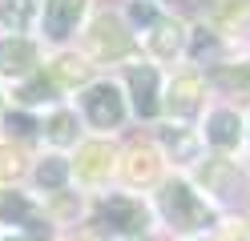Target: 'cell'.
<instances>
[{
  "label": "cell",
  "instance_id": "cell-28",
  "mask_svg": "<svg viewBox=\"0 0 250 241\" xmlns=\"http://www.w3.org/2000/svg\"><path fill=\"white\" fill-rule=\"evenodd\" d=\"M69 241H89V237H69Z\"/></svg>",
  "mask_w": 250,
  "mask_h": 241
},
{
  "label": "cell",
  "instance_id": "cell-22",
  "mask_svg": "<svg viewBox=\"0 0 250 241\" xmlns=\"http://www.w3.org/2000/svg\"><path fill=\"white\" fill-rule=\"evenodd\" d=\"M121 16H125V24L133 28V37H142V32H149L166 16V8H162V0H129Z\"/></svg>",
  "mask_w": 250,
  "mask_h": 241
},
{
  "label": "cell",
  "instance_id": "cell-26",
  "mask_svg": "<svg viewBox=\"0 0 250 241\" xmlns=\"http://www.w3.org/2000/svg\"><path fill=\"white\" fill-rule=\"evenodd\" d=\"M0 241H28V237H21V233H4Z\"/></svg>",
  "mask_w": 250,
  "mask_h": 241
},
{
  "label": "cell",
  "instance_id": "cell-29",
  "mask_svg": "<svg viewBox=\"0 0 250 241\" xmlns=\"http://www.w3.org/2000/svg\"><path fill=\"white\" fill-rule=\"evenodd\" d=\"M246 141H250V121H246Z\"/></svg>",
  "mask_w": 250,
  "mask_h": 241
},
{
  "label": "cell",
  "instance_id": "cell-7",
  "mask_svg": "<svg viewBox=\"0 0 250 241\" xmlns=\"http://www.w3.org/2000/svg\"><path fill=\"white\" fill-rule=\"evenodd\" d=\"M89 16V0H41L37 8V32L49 48H69V40L77 37V28Z\"/></svg>",
  "mask_w": 250,
  "mask_h": 241
},
{
  "label": "cell",
  "instance_id": "cell-10",
  "mask_svg": "<svg viewBox=\"0 0 250 241\" xmlns=\"http://www.w3.org/2000/svg\"><path fill=\"white\" fill-rule=\"evenodd\" d=\"M69 165H73V181L97 189V185L109 181V173L117 169V149H113L105 137H93V141H81V145H77V153L69 157Z\"/></svg>",
  "mask_w": 250,
  "mask_h": 241
},
{
  "label": "cell",
  "instance_id": "cell-25",
  "mask_svg": "<svg viewBox=\"0 0 250 241\" xmlns=\"http://www.w3.org/2000/svg\"><path fill=\"white\" fill-rule=\"evenodd\" d=\"M21 177V153L12 149V145H4V149H0V177Z\"/></svg>",
  "mask_w": 250,
  "mask_h": 241
},
{
  "label": "cell",
  "instance_id": "cell-2",
  "mask_svg": "<svg viewBox=\"0 0 250 241\" xmlns=\"http://www.w3.org/2000/svg\"><path fill=\"white\" fill-rule=\"evenodd\" d=\"M142 53L133 28L125 24L121 12H97L93 20L85 24V60L93 64H121V60H133Z\"/></svg>",
  "mask_w": 250,
  "mask_h": 241
},
{
  "label": "cell",
  "instance_id": "cell-1",
  "mask_svg": "<svg viewBox=\"0 0 250 241\" xmlns=\"http://www.w3.org/2000/svg\"><path fill=\"white\" fill-rule=\"evenodd\" d=\"M149 209H153V217L182 241L206 237L210 225H218V209L198 193V185L190 181V177H178V173L166 177V181H158V193H153Z\"/></svg>",
  "mask_w": 250,
  "mask_h": 241
},
{
  "label": "cell",
  "instance_id": "cell-21",
  "mask_svg": "<svg viewBox=\"0 0 250 241\" xmlns=\"http://www.w3.org/2000/svg\"><path fill=\"white\" fill-rule=\"evenodd\" d=\"M37 8L41 0H0V28L12 37H24L28 28H37Z\"/></svg>",
  "mask_w": 250,
  "mask_h": 241
},
{
  "label": "cell",
  "instance_id": "cell-15",
  "mask_svg": "<svg viewBox=\"0 0 250 241\" xmlns=\"http://www.w3.org/2000/svg\"><path fill=\"white\" fill-rule=\"evenodd\" d=\"M198 177H202L198 193L206 189V193H214V197H242V185H246L238 161H234V157H222V153H214L210 161H202V173H198Z\"/></svg>",
  "mask_w": 250,
  "mask_h": 241
},
{
  "label": "cell",
  "instance_id": "cell-20",
  "mask_svg": "<svg viewBox=\"0 0 250 241\" xmlns=\"http://www.w3.org/2000/svg\"><path fill=\"white\" fill-rule=\"evenodd\" d=\"M73 181V165H69V153H44L37 165H33V185L41 193H65Z\"/></svg>",
  "mask_w": 250,
  "mask_h": 241
},
{
  "label": "cell",
  "instance_id": "cell-17",
  "mask_svg": "<svg viewBox=\"0 0 250 241\" xmlns=\"http://www.w3.org/2000/svg\"><path fill=\"white\" fill-rule=\"evenodd\" d=\"M206 85L234 101H250V60H214L206 69Z\"/></svg>",
  "mask_w": 250,
  "mask_h": 241
},
{
  "label": "cell",
  "instance_id": "cell-8",
  "mask_svg": "<svg viewBox=\"0 0 250 241\" xmlns=\"http://www.w3.org/2000/svg\"><path fill=\"white\" fill-rule=\"evenodd\" d=\"M137 44L146 48L149 64H174V60H186V44H190V24H182L178 16H162L158 24H153L149 32H142L137 37Z\"/></svg>",
  "mask_w": 250,
  "mask_h": 241
},
{
  "label": "cell",
  "instance_id": "cell-6",
  "mask_svg": "<svg viewBox=\"0 0 250 241\" xmlns=\"http://www.w3.org/2000/svg\"><path fill=\"white\" fill-rule=\"evenodd\" d=\"M162 85H166V76H162L158 64H149V60L125 64L121 93H125V101H129V117H137V121H158V117H162Z\"/></svg>",
  "mask_w": 250,
  "mask_h": 241
},
{
  "label": "cell",
  "instance_id": "cell-13",
  "mask_svg": "<svg viewBox=\"0 0 250 241\" xmlns=\"http://www.w3.org/2000/svg\"><path fill=\"white\" fill-rule=\"evenodd\" d=\"M33 73H41V44L33 37L0 32V76L21 85V80H28Z\"/></svg>",
  "mask_w": 250,
  "mask_h": 241
},
{
  "label": "cell",
  "instance_id": "cell-16",
  "mask_svg": "<svg viewBox=\"0 0 250 241\" xmlns=\"http://www.w3.org/2000/svg\"><path fill=\"white\" fill-rule=\"evenodd\" d=\"M121 181L125 185H142V189H149V185H158L162 181V153H158V145H133V149H125L121 153Z\"/></svg>",
  "mask_w": 250,
  "mask_h": 241
},
{
  "label": "cell",
  "instance_id": "cell-3",
  "mask_svg": "<svg viewBox=\"0 0 250 241\" xmlns=\"http://www.w3.org/2000/svg\"><path fill=\"white\" fill-rule=\"evenodd\" d=\"M77 117L97 137H109L129 121V101L117 80H93V85L77 89Z\"/></svg>",
  "mask_w": 250,
  "mask_h": 241
},
{
  "label": "cell",
  "instance_id": "cell-23",
  "mask_svg": "<svg viewBox=\"0 0 250 241\" xmlns=\"http://www.w3.org/2000/svg\"><path fill=\"white\" fill-rule=\"evenodd\" d=\"M0 112H4V133L8 137H33V133H41V117L37 112H24L17 105H4Z\"/></svg>",
  "mask_w": 250,
  "mask_h": 241
},
{
  "label": "cell",
  "instance_id": "cell-30",
  "mask_svg": "<svg viewBox=\"0 0 250 241\" xmlns=\"http://www.w3.org/2000/svg\"><path fill=\"white\" fill-rule=\"evenodd\" d=\"M190 241H206V237H190Z\"/></svg>",
  "mask_w": 250,
  "mask_h": 241
},
{
  "label": "cell",
  "instance_id": "cell-9",
  "mask_svg": "<svg viewBox=\"0 0 250 241\" xmlns=\"http://www.w3.org/2000/svg\"><path fill=\"white\" fill-rule=\"evenodd\" d=\"M198 133H202V145H210L214 153L230 157V153H238L242 141H246V117L238 109H230V105H214Z\"/></svg>",
  "mask_w": 250,
  "mask_h": 241
},
{
  "label": "cell",
  "instance_id": "cell-12",
  "mask_svg": "<svg viewBox=\"0 0 250 241\" xmlns=\"http://www.w3.org/2000/svg\"><path fill=\"white\" fill-rule=\"evenodd\" d=\"M153 145H158L162 161H169V165H194V161H202V149H206L194 125H174V121L158 125Z\"/></svg>",
  "mask_w": 250,
  "mask_h": 241
},
{
  "label": "cell",
  "instance_id": "cell-27",
  "mask_svg": "<svg viewBox=\"0 0 250 241\" xmlns=\"http://www.w3.org/2000/svg\"><path fill=\"white\" fill-rule=\"evenodd\" d=\"M4 105H8V101H4V89H0V109H4Z\"/></svg>",
  "mask_w": 250,
  "mask_h": 241
},
{
  "label": "cell",
  "instance_id": "cell-19",
  "mask_svg": "<svg viewBox=\"0 0 250 241\" xmlns=\"http://www.w3.org/2000/svg\"><path fill=\"white\" fill-rule=\"evenodd\" d=\"M12 105L24 109V112H33V109H57V105H65V101H61V89L53 85V76L41 69V73H33L28 80H21V85H17Z\"/></svg>",
  "mask_w": 250,
  "mask_h": 241
},
{
  "label": "cell",
  "instance_id": "cell-4",
  "mask_svg": "<svg viewBox=\"0 0 250 241\" xmlns=\"http://www.w3.org/2000/svg\"><path fill=\"white\" fill-rule=\"evenodd\" d=\"M93 221L117 237H142L153 225V209L133 193H101L93 205Z\"/></svg>",
  "mask_w": 250,
  "mask_h": 241
},
{
  "label": "cell",
  "instance_id": "cell-14",
  "mask_svg": "<svg viewBox=\"0 0 250 241\" xmlns=\"http://www.w3.org/2000/svg\"><path fill=\"white\" fill-rule=\"evenodd\" d=\"M41 137L49 145V153H69L85 141V125H81L73 105H57L41 117Z\"/></svg>",
  "mask_w": 250,
  "mask_h": 241
},
{
  "label": "cell",
  "instance_id": "cell-18",
  "mask_svg": "<svg viewBox=\"0 0 250 241\" xmlns=\"http://www.w3.org/2000/svg\"><path fill=\"white\" fill-rule=\"evenodd\" d=\"M49 76H53V85L65 93V89H85V85H93V64L77 53V48H61V53L53 56V64H49Z\"/></svg>",
  "mask_w": 250,
  "mask_h": 241
},
{
  "label": "cell",
  "instance_id": "cell-24",
  "mask_svg": "<svg viewBox=\"0 0 250 241\" xmlns=\"http://www.w3.org/2000/svg\"><path fill=\"white\" fill-rule=\"evenodd\" d=\"M210 20L218 28H234L242 20V16H250V0H210Z\"/></svg>",
  "mask_w": 250,
  "mask_h": 241
},
{
  "label": "cell",
  "instance_id": "cell-5",
  "mask_svg": "<svg viewBox=\"0 0 250 241\" xmlns=\"http://www.w3.org/2000/svg\"><path fill=\"white\" fill-rule=\"evenodd\" d=\"M202 109H206V73L198 64H186L162 85V112L174 125H190Z\"/></svg>",
  "mask_w": 250,
  "mask_h": 241
},
{
  "label": "cell",
  "instance_id": "cell-11",
  "mask_svg": "<svg viewBox=\"0 0 250 241\" xmlns=\"http://www.w3.org/2000/svg\"><path fill=\"white\" fill-rule=\"evenodd\" d=\"M0 221L4 225H17V233L21 237H44L49 241L53 237V221L37 209V201L28 197V193H17V189H8V193H0Z\"/></svg>",
  "mask_w": 250,
  "mask_h": 241
}]
</instances>
